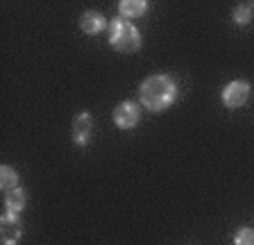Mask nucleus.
Returning a JSON list of instances; mask_svg holds the SVG:
<instances>
[{"instance_id": "nucleus-3", "label": "nucleus", "mask_w": 254, "mask_h": 245, "mask_svg": "<svg viewBox=\"0 0 254 245\" xmlns=\"http://www.w3.org/2000/svg\"><path fill=\"white\" fill-rule=\"evenodd\" d=\"M250 93H252V89H250L248 82L245 80H234L222 89L220 98H222V105L225 107H229V109H238V107H243L245 102L250 100Z\"/></svg>"}, {"instance_id": "nucleus-1", "label": "nucleus", "mask_w": 254, "mask_h": 245, "mask_svg": "<svg viewBox=\"0 0 254 245\" xmlns=\"http://www.w3.org/2000/svg\"><path fill=\"white\" fill-rule=\"evenodd\" d=\"M138 100L148 112H164L177 100V84L170 75H152L148 80H143L138 89Z\"/></svg>"}, {"instance_id": "nucleus-6", "label": "nucleus", "mask_w": 254, "mask_h": 245, "mask_svg": "<svg viewBox=\"0 0 254 245\" xmlns=\"http://www.w3.org/2000/svg\"><path fill=\"white\" fill-rule=\"evenodd\" d=\"M93 132V118L89 112H82L79 116H75L73 121V143L75 145H86Z\"/></svg>"}, {"instance_id": "nucleus-5", "label": "nucleus", "mask_w": 254, "mask_h": 245, "mask_svg": "<svg viewBox=\"0 0 254 245\" xmlns=\"http://www.w3.org/2000/svg\"><path fill=\"white\" fill-rule=\"evenodd\" d=\"M18 213H9L7 211L2 218H0V241L2 245H16L23 236V227L16 218Z\"/></svg>"}, {"instance_id": "nucleus-10", "label": "nucleus", "mask_w": 254, "mask_h": 245, "mask_svg": "<svg viewBox=\"0 0 254 245\" xmlns=\"http://www.w3.org/2000/svg\"><path fill=\"white\" fill-rule=\"evenodd\" d=\"M0 186L5 191H11V188L18 186V173L11 166H0Z\"/></svg>"}, {"instance_id": "nucleus-11", "label": "nucleus", "mask_w": 254, "mask_h": 245, "mask_svg": "<svg viewBox=\"0 0 254 245\" xmlns=\"http://www.w3.org/2000/svg\"><path fill=\"white\" fill-rule=\"evenodd\" d=\"M232 18L236 25H248V23L252 21V9H250V5H236L232 11Z\"/></svg>"}, {"instance_id": "nucleus-7", "label": "nucleus", "mask_w": 254, "mask_h": 245, "mask_svg": "<svg viewBox=\"0 0 254 245\" xmlns=\"http://www.w3.org/2000/svg\"><path fill=\"white\" fill-rule=\"evenodd\" d=\"M79 27L84 30L86 34H100L107 25V18L102 16L100 11H84L82 16H79Z\"/></svg>"}, {"instance_id": "nucleus-4", "label": "nucleus", "mask_w": 254, "mask_h": 245, "mask_svg": "<svg viewBox=\"0 0 254 245\" xmlns=\"http://www.w3.org/2000/svg\"><path fill=\"white\" fill-rule=\"evenodd\" d=\"M138 121H141V109H138L136 102L125 100L114 109V122H116V127L132 129L138 125Z\"/></svg>"}, {"instance_id": "nucleus-2", "label": "nucleus", "mask_w": 254, "mask_h": 245, "mask_svg": "<svg viewBox=\"0 0 254 245\" xmlns=\"http://www.w3.org/2000/svg\"><path fill=\"white\" fill-rule=\"evenodd\" d=\"M109 43L118 53H136L141 48V32L125 18H114L109 25Z\"/></svg>"}, {"instance_id": "nucleus-8", "label": "nucleus", "mask_w": 254, "mask_h": 245, "mask_svg": "<svg viewBox=\"0 0 254 245\" xmlns=\"http://www.w3.org/2000/svg\"><path fill=\"white\" fill-rule=\"evenodd\" d=\"M148 9H150V5L145 2V0H121V2H118L121 18H125V21L143 16V14H145Z\"/></svg>"}, {"instance_id": "nucleus-12", "label": "nucleus", "mask_w": 254, "mask_h": 245, "mask_svg": "<svg viewBox=\"0 0 254 245\" xmlns=\"http://www.w3.org/2000/svg\"><path fill=\"white\" fill-rule=\"evenodd\" d=\"M234 245H254V229H238V234L234 236Z\"/></svg>"}, {"instance_id": "nucleus-9", "label": "nucleus", "mask_w": 254, "mask_h": 245, "mask_svg": "<svg viewBox=\"0 0 254 245\" xmlns=\"http://www.w3.org/2000/svg\"><path fill=\"white\" fill-rule=\"evenodd\" d=\"M25 202H27V195L21 186H16L5 193V209L9 213H21L25 209Z\"/></svg>"}]
</instances>
